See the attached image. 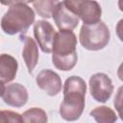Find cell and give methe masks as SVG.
Listing matches in <instances>:
<instances>
[{
	"label": "cell",
	"instance_id": "d6986e66",
	"mask_svg": "<svg viewBox=\"0 0 123 123\" xmlns=\"http://www.w3.org/2000/svg\"><path fill=\"white\" fill-rule=\"evenodd\" d=\"M117 76H118L119 80L123 82V62L119 65V67L117 69Z\"/></svg>",
	"mask_w": 123,
	"mask_h": 123
},
{
	"label": "cell",
	"instance_id": "277c9868",
	"mask_svg": "<svg viewBox=\"0 0 123 123\" xmlns=\"http://www.w3.org/2000/svg\"><path fill=\"white\" fill-rule=\"evenodd\" d=\"M80 43L89 51H98L105 48L110 42L111 33L108 26L99 21L93 25H83L80 30Z\"/></svg>",
	"mask_w": 123,
	"mask_h": 123
},
{
	"label": "cell",
	"instance_id": "4fadbf2b",
	"mask_svg": "<svg viewBox=\"0 0 123 123\" xmlns=\"http://www.w3.org/2000/svg\"><path fill=\"white\" fill-rule=\"evenodd\" d=\"M90 116H92L97 123H115L117 120V115L114 111L107 106L96 107L90 111Z\"/></svg>",
	"mask_w": 123,
	"mask_h": 123
},
{
	"label": "cell",
	"instance_id": "5b68a950",
	"mask_svg": "<svg viewBox=\"0 0 123 123\" xmlns=\"http://www.w3.org/2000/svg\"><path fill=\"white\" fill-rule=\"evenodd\" d=\"M64 4L83 21L84 25H93L101 21L102 9L96 1L66 0Z\"/></svg>",
	"mask_w": 123,
	"mask_h": 123
},
{
	"label": "cell",
	"instance_id": "ffe728a7",
	"mask_svg": "<svg viewBox=\"0 0 123 123\" xmlns=\"http://www.w3.org/2000/svg\"><path fill=\"white\" fill-rule=\"evenodd\" d=\"M118 8L121 12H123V0H119L118 1Z\"/></svg>",
	"mask_w": 123,
	"mask_h": 123
},
{
	"label": "cell",
	"instance_id": "8fae6325",
	"mask_svg": "<svg viewBox=\"0 0 123 123\" xmlns=\"http://www.w3.org/2000/svg\"><path fill=\"white\" fill-rule=\"evenodd\" d=\"M17 61L11 55L1 54L0 56V81L1 86L12 82L17 73Z\"/></svg>",
	"mask_w": 123,
	"mask_h": 123
},
{
	"label": "cell",
	"instance_id": "30bf717a",
	"mask_svg": "<svg viewBox=\"0 0 123 123\" xmlns=\"http://www.w3.org/2000/svg\"><path fill=\"white\" fill-rule=\"evenodd\" d=\"M36 82L37 86L44 90L49 96H55L61 92L62 89V80L58 73L51 69L41 70L37 78Z\"/></svg>",
	"mask_w": 123,
	"mask_h": 123
},
{
	"label": "cell",
	"instance_id": "9a60e30c",
	"mask_svg": "<svg viewBox=\"0 0 123 123\" xmlns=\"http://www.w3.org/2000/svg\"><path fill=\"white\" fill-rule=\"evenodd\" d=\"M58 2L59 1L46 0V1H34L32 4L38 15H40L43 18H50L53 14V12Z\"/></svg>",
	"mask_w": 123,
	"mask_h": 123
},
{
	"label": "cell",
	"instance_id": "3957f363",
	"mask_svg": "<svg viewBox=\"0 0 123 123\" xmlns=\"http://www.w3.org/2000/svg\"><path fill=\"white\" fill-rule=\"evenodd\" d=\"M10 7L1 19V28L7 35L24 34L35 22L36 14L27 2L12 1L4 3ZM35 24V23H34Z\"/></svg>",
	"mask_w": 123,
	"mask_h": 123
},
{
	"label": "cell",
	"instance_id": "7c38bea8",
	"mask_svg": "<svg viewBox=\"0 0 123 123\" xmlns=\"http://www.w3.org/2000/svg\"><path fill=\"white\" fill-rule=\"evenodd\" d=\"M24 46L22 50V58L27 66L28 72L33 73L37 62H38V46L34 38L31 37H23Z\"/></svg>",
	"mask_w": 123,
	"mask_h": 123
},
{
	"label": "cell",
	"instance_id": "52a82bcc",
	"mask_svg": "<svg viewBox=\"0 0 123 123\" xmlns=\"http://www.w3.org/2000/svg\"><path fill=\"white\" fill-rule=\"evenodd\" d=\"M1 98L8 106L21 108L27 103L29 94L23 85L13 83L1 86Z\"/></svg>",
	"mask_w": 123,
	"mask_h": 123
},
{
	"label": "cell",
	"instance_id": "6da1fadb",
	"mask_svg": "<svg viewBox=\"0 0 123 123\" xmlns=\"http://www.w3.org/2000/svg\"><path fill=\"white\" fill-rule=\"evenodd\" d=\"M86 84L79 76H70L63 85V100L60 106V115L66 121L78 120L85 109Z\"/></svg>",
	"mask_w": 123,
	"mask_h": 123
},
{
	"label": "cell",
	"instance_id": "2e32d148",
	"mask_svg": "<svg viewBox=\"0 0 123 123\" xmlns=\"http://www.w3.org/2000/svg\"><path fill=\"white\" fill-rule=\"evenodd\" d=\"M0 123H24L23 117L18 112L2 110L0 111Z\"/></svg>",
	"mask_w": 123,
	"mask_h": 123
},
{
	"label": "cell",
	"instance_id": "7a4b0ae2",
	"mask_svg": "<svg viewBox=\"0 0 123 123\" xmlns=\"http://www.w3.org/2000/svg\"><path fill=\"white\" fill-rule=\"evenodd\" d=\"M76 46L77 37L73 31L60 30L56 33L52 49V62L56 68L69 71L76 65L78 61Z\"/></svg>",
	"mask_w": 123,
	"mask_h": 123
},
{
	"label": "cell",
	"instance_id": "9c48e42d",
	"mask_svg": "<svg viewBox=\"0 0 123 123\" xmlns=\"http://www.w3.org/2000/svg\"><path fill=\"white\" fill-rule=\"evenodd\" d=\"M52 17L56 26L60 30L72 31L79 24V17L65 6L64 1L58 2L53 12Z\"/></svg>",
	"mask_w": 123,
	"mask_h": 123
},
{
	"label": "cell",
	"instance_id": "8992f818",
	"mask_svg": "<svg viewBox=\"0 0 123 123\" xmlns=\"http://www.w3.org/2000/svg\"><path fill=\"white\" fill-rule=\"evenodd\" d=\"M89 91L95 101L106 103L113 92L111 79L105 73L93 74L89 78Z\"/></svg>",
	"mask_w": 123,
	"mask_h": 123
},
{
	"label": "cell",
	"instance_id": "ac0fdd59",
	"mask_svg": "<svg viewBox=\"0 0 123 123\" xmlns=\"http://www.w3.org/2000/svg\"><path fill=\"white\" fill-rule=\"evenodd\" d=\"M115 31H116V35L118 37V38L120 39V41L123 42V18L120 19L115 27Z\"/></svg>",
	"mask_w": 123,
	"mask_h": 123
},
{
	"label": "cell",
	"instance_id": "e0dca14e",
	"mask_svg": "<svg viewBox=\"0 0 123 123\" xmlns=\"http://www.w3.org/2000/svg\"><path fill=\"white\" fill-rule=\"evenodd\" d=\"M113 105H114L115 110L117 111L119 117L123 121V86L117 89V92L114 97Z\"/></svg>",
	"mask_w": 123,
	"mask_h": 123
},
{
	"label": "cell",
	"instance_id": "5bb4252c",
	"mask_svg": "<svg viewBox=\"0 0 123 123\" xmlns=\"http://www.w3.org/2000/svg\"><path fill=\"white\" fill-rule=\"evenodd\" d=\"M24 123H47L48 116L44 110L40 108H31L22 114Z\"/></svg>",
	"mask_w": 123,
	"mask_h": 123
},
{
	"label": "cell",
	"instance_id": "ba28073f",
	"mask_svg": "<svg viewBox=\"0 0 123 123\" xmlns=\"http://www.w3.org/2000/svg\"><path fill=\"white\" fill-rule=\"evenodd\" d=\"M34 36L42 52L47 54L52 52L56 31L50 22L46 20L37 21L34 24Z\"/></svg>",
	"mask_w": 123,
	"mask_h": 123
}]
</instances>
